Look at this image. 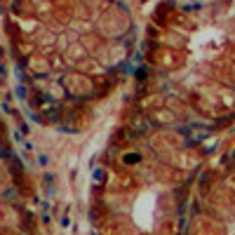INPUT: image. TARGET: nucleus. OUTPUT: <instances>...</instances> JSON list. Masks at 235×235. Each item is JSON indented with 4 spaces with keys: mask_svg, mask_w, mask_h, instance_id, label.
<instances>
[{
    "mask_svg": "<svg viewBox=\"0 0 235 235\" xmlns=\"http://www.w3.org/2000/svg\"><path fill=\"white\" fill-rule=\"evenodd\" d=\"M101 179H103V172H101V169H97V172H94V181H97V183H99Z\"/></svg>",
    "mask_w": 235,
    "mask_h": 235,
    "instance_id": "f03ea898",
    "label": "nucleus"
},
{
    "mask_svg": "<svg viewBox=\"0 0 235 235\" xmlns=\"http://www.w3.org/2000/svg\"><path fill=\"white\" fill-rule=\"evenodd\" d=\"M139 160V155L136 153H130V155H125V162H136Z\"/></svg>",
    "mask_w": 235,
    "mask_h": 235,
    "instance_id": "f257e3e1",
    "label": "nucleus"
},
{
    "mask_svg": "<svg viewBox=\"0 0 235 235\" xmlns=\"http://www.w3.org/2000/svg\"><path fill=\"white\" fill-rule=\"evenodd\" d=\"M2 73H5V68H2V66H0V78H2Z\"/></svg>",
    "mask_w": 235,
    "mask_h": 235,
    "instance_id": "7ed1b4c3",
    "label": "nucleus"
}]
</instances>
